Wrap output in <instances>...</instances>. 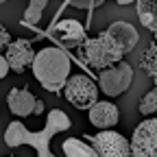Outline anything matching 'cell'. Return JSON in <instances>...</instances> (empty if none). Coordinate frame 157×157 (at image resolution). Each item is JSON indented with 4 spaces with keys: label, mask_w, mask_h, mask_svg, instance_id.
Segmentation results:
<instances>
[{
    "label": "cell",
    "mask_w": 157,
    "mask_h": 157,
    "mask_svg": "<svg viewBox=\"0 0 157 157\" xmlns=\"http://www.w3.org/2000/svg\"><path fill=\"white\" fill-rule=\"evenodd\" d=\"M72 127L70 118L61 111V109H52L46 118V127L39 131V133H33L29 131L20 120H13L9 122L7 131H5V144L15 148L20 144H31L33 148H37V155L39 157H57L52 151H50V140L61 133V131H68Z\"/></svg>",
    "instance_id": "6da1fadb"
},
{
    "label": "cell",
    "mask_w": 157,
    "mask_h": 157,
    "mask_svg": "<svg viewBox=\"0 0 157 157\" xmlns=\"http://www.w3.org/2000/svg\"><path fill=\"white\" fill-rule=\"evenodd\" d=\"M31 68H33V74L39 81V85L57 94L63 90L68 76H70V59L61 48L46 46L39 52H35Z\"/></svg>",
    "instance_id": "7a4b0ae2"
},
{
    "label": "cell",
    "mask_w": 157,
    "mask_h": 157,
    "mask_svg": "<svg viewBox=\"0 0 157 157\" xmlns=\"http://www.w3.org/2000/svg\"><path fill=\"white\" fill-rule=\"evenodd\" d=\"M81 57H83V63L96 68V70H105L118 61H122V50L118 48L111 37L103 31L98 33L96 37L92 39H85V42L81 44Z\"/></svg>",
    "instance_id": "3957f363"
},
{
    "label": "cell",
    "mask_w": 157,
    "mask_h": 157,
    "mask_svg": "<svg viewBox=\"0 0 157 157\" xmlns=\"http://www.w3.org/2000/svg\"><path fill=\"white\" fill-rule=\"evenodd\" d=\"M63 94L76 109H90L98 101V85L87 74H74V76H68L63 85Z\"/></svg>",
    "instance_id": "277c9868"
},
{
    "label": "cell",
    "mask_w": 157,
    "mask_h": 157,
    "mask_svg": "<svg viewBox=\"0 0 157 157\" xmlns=\"http://www.w3.org/2000/svg\"><path fill=\"white\" fill-rule=\"evenodd\" d=\"M131 81H133L131 66L127 61H118V63L101 70V76H98V87L103 90L105 96L116 98V96H120V94H124L129 90Z\"/></svg>",
    "instance_id": "5b68a950"
},
{
    "label": "cell",
    "mask_w": 157,
    "mask_h": 157,
    "mask_svg": "<svg viewBox=\"0 0 157 157\" xmlns=\"http://www.w3.org/2000/svg\"><path fill=\"white\" fill-rule=\"evenodd\" d=\"M131 157H157V118H146L135 127L129 140Z\"/></svg>",
    "instance_id": "8992f818"
},
{
    "label": "cell",
    "mask_w": 157,
    "mask_h": 157,
    "mask_svg": "<svg viewBox=\"0 0 157 157\" xmlns=\"http://www.w3.org/2000/svg\"><path fill=\"white\" fill-rule=\"evenodd\" d=\"M87 142L96 151L98 157H131L129 155V140L118 131L101 129L96 135L87 137Z\"/></svg>",
    "instance_id": "52a82bcc"
},
{
    "label": "cell",
    "mask_w": 157,
    "mask_h": 157,
    "mask_svg": "<svg viewBox=\"0 0 157 157\" xmlns=\"http://www.w3.org/2000/svg\"><path fill=\"white\" fill-rule=\"evenodd\" d=\"M48 37L55 39L61 46H68V48H74V46L83 44L87 39L85 37V26L78 20H61V22H57L55 26L48 29Z\"/></svg>",
    "instance_id": "ba28073f"
},
{
    "label": "cell",
    "mask_w": 157,
    "mask_h": 157,
    "mask_svg": "<svg viewBox=\"0 0 157 157\" xmlns=\"http://www.w3.org/2000/svg\"><path fill=\"white\" fill-rule=\"evenodd\" d=\"M33 57H35L33 42H31V39H24V37L15 39V42L11 39V44L7 46V55H5L7 63H9V70H13L17 74H22L26 68H31Z\"/></svg>",
    "instance_id": "9c48e42d"
},
{
    "label": "cell",
    "mask_w": 157,
    "mask_h": 157,
    "mask_svg": "<svg viewBox=\"0 0 157 157\" xmlns=\"http://www.w3.org/2000/svg\"><path fill=\"white\" fill-rule=\"evenodd\" d=\"M105 33L111 37V42L122 50V55L131 52L137 44V39H140V35H137V29L131 26L129 22H113L111 26L105 29Z\"/></svg>",
    "instance_id": "30bf717a"
},
{
    "label": "cell",
    "mask_w": 157,
    "mask_h": 157,
    "mask_svg": "<svg viewBox=\"0 0 157 157\" xmlns=\"http://www.w3.org/2000/svg\"><path fill=\"white\" fill-rule=\"evenodd\" d=\"M87 118L96 129H111L118 122V107L113 103H107V101H96L90 107Z\"/></svg>",
    "instance_id": "8fae6325"
},
{
    "label": "cell",
    "mask_w": 157,
    "mask_h": 157,
    "mask_svg": "<svg viewBox=\"0 0 157 157\" xmlns=\"http://www.w3.org/2000/svg\"><path fill=\"white\" fill-rule=\"evenodd\" d=\"M35 101H37V98H35L26 87H22V90H11L9 96H7V105H9L11 113H15V116H20V118L33 113Z\"/></svg>",
    "instance_id": "7c38bea8"
},
{
    "label": "cell",
    "mask_w": 157,
    "mask_h": 157,
    "mask_svg": "<svg viewBox=\"0 0 157 157\" xmlns=\"http://www.w3.org/2000/svg\"><path fill=\"white\" fill-rule=\"evenodd\" d=\"M157 0H137V17H140L142 26L148 31H157Z\"/></svg>",
    "instance_id": "4fadbf2b"
},
{
    "label": "cell",
    "mask_w": 157,
    "mask_h": 157,
    "mask_svg": "<svg viewBox=\"0 0 157 157\" xmlns=\"http://www.w3.org/2000/svg\"><path fill=\"white\" fill-rule=\"evenodd\" d=\"M61 148H63L66 157H98L96 151L90 144H85L83 140H76V137H68V140H63Z\"/></svg>",
    "instance_id": "5bb4252c"
},
{
    "label": "cell",
    "mask_w": 157,
    "mask_h": 157,
    "mask_svg": "<svg viewBox=\"0 0 157 157\" xmlns=\"http://www.w3.org/2000/svg\"><path fill=\"white\" fill-rule=\"evenodd\" d=\"M46 2H48V0H29V9L24 13V24L35 26L39 20H42V15H44Z\"/></svg>",
    "instance_id": "9a60e30c"
},
{
    "label": "cell",
    "mask_w": 157,
    "mask_h": 157,
    "mask_svg": "<svg viewBox=\"0 0 157 157\" xmlns=\"http://www.w3.org/2000/svg\"><path fill=\"white\" fill-rule=\"evenodd\" d=\"M142 68L146 70V74L153 78V81L157 78V46H155V42L148 44V48L142 55Z\"/></svg>",
    "instance_id": "2e32d148"
},
{
    "label": "cell",
    "mask_w": 157,
    "mask_h": 157,
    "mask_svg": "<svg viewBox=\"0 0 157 157\" xmlns=\"http://www.w3.org/2000/svg\"><path fill=\"white\" fill-rule=\"evenodd\" d=\"M137 111H140L142 116H153L157 111V90H151L142 96L140 105H137Z\"/></svg>",
    "instance_id": "e0dca14e"
},
{
    "label": "cell",
    "mask_w": 157,
    "mask_h": 157,
    "mask_svg": "<svg viewBox=\"0 0 157 157\" xmlns=\"http://www.w3.org/2000/svg\"><path fill=\"white\" fill-rule=\"evenodd\" d=\"M68 2H70L72 7H76V9H92V7H96V5L105 2V0H68Z\"/></svg>",
    "instance_id": "ac0fdd59"
},
{
    "label": "cell",
    "mask_w": 157,
    "mask_h": 157,
    "mask_svg": "<svg viewBox=\"0 0 157 157\" xmlns=\"http://www.w3.org/2000/svg\"><path fill=\"white\" fill-rule=\"evenodd\" d=\"M11 44V35H9V31L0 24V52L2 50H7V46Z\"/></svg>",
    "instance_id": "d6986e66"
},
{
    "label": "cell",
    "mask_w": 157,
    "mask_h": 157,
    "mask_svg": "<svg viewBox=\"0 0 157 157\" xmlns=\"http://www.w3.org/2000/svg\"><path fill=\"white\" fill-rule=\"evenodd\" d=\"M7 74H9V63H7V59L0 55V81H2Z\"/></svg>",
    "instance_id": "ffe728a7"
},
{
    "label": "cell",
    "mask_w": 157,
    "mask_h": 157,
    "mask_svg": "<svg viewBox=\"0 0 157 157\" xmlns=\"http://www.w3.org/2000/svg\"><path fill=\"white\" fill-rule=\"evenodd\" d=\"M44 111V103L42 101H35V107H33V113H42Z\"/></svg>",
    "instance_id": "44dd1931"
},
{
    "label": "cell",
    "mask_w": 157,
    "mask_h": 157,
    "mask_svg": "<svg viewBox=\"0 0 157 157\" xmlns=\"http://www.w3.org/2000/svg\"><path fill=\"white\" fill-rule=\"evenodd\" d=\"M116 2H118V5H131L133 0H116Z\"/></svg>",
    "instance_id": "7402d4cb"
},
{
    "label": "cell",
    "mask_w": 157,
    "mask_h": 157,
    "mask_svg": "<svg viewBox=\"0 0 157 157\" xmlns=\"http://www.w3.org/2000/svg\"><path fill=\"white\" fill-rule=\"evenodd\" d=\"M2 2H7V0H0V5H2Z\"/></svg>",
    "instance_id": "603a6c76"
}]
</instances>
